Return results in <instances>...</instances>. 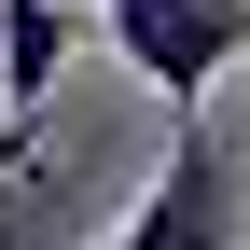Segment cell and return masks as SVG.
<instances>
[{"mask_svg": "<svg viewBox=\"0 0 250 250\" xmlns=\"http://www.w3.org/2000/svg\"><path fill=\"white\" fill-rule=\"evenodd\" d=\"M0 250H98V181L56 153H0Z\"/></svg>", "mask_w": 250, "mask_h": 250, "instance_id": "cell-3", "label": "cell"}, {"mask_svg": "<svg viewBox=\"0 0 250 250\" xmlns=\"http://www.w3.org/2000/svg\"><path fill=\"white\" fill-rule=\"evenodd\" d=\"M98 28H111L125 70H139L153 98H181V111L250 56V0H98Z\"/></svg>", "mask_w": 250, "mask_h": 250, "instance_id": "cell-2", "label": "cell"}, {"mask_svg": "<svg viewBox=\"0 0 250 250\" xmlns=\"http://www.w3.org/2000/svg\"><path fill=\"white\" fill-rule=\"evenodd\" d=\"M56 70H70V14H56V0H0V111H42L56 98Z\"/></svg>", "mask_w": 250, "mask_h": 250, "instance_id": "cell-4", "label": "cell"}, {"mask_svg": "<svg viewBox=\"0 0 250 250\" xmlns=\"http://www.w3.org/2000/svg\"><path fill=\"white\" fill-rule=\"evenodd\" d=\"M236 236H250V153L208 139V125H181V153L139 181V208L98 250H236Z\"/></svg>", "mask_w": 250, "mask_h": 250, "instance_id": "cell-1", "label": "cell"}]
</instances>
